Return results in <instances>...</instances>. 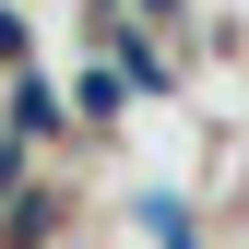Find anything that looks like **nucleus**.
Returning <instances> with one entry per match:
<instances>
[{"label":"nucleus","instance_id":"obj_4","mask_svg":"<svg viewBox=\"0 0 249 249\" xmlns=\"http://www.w3.org/2000/svg\"><path fill=\"white\" fill-rule=\"evenodd\" d=\"M24 202V131H0V213Z\"/></svg>","mask_w":249,"mask_h":249},{"label":"nucleus","instance_id":"obj_5","mask_svg":"<svg viewBox=\"0 0 249 249\" xmlns=\"http://www.w3.org/2000/svg\"><path fill=\"white\" fill-rule=\"evenodd\" d=\"M142 12H166V24H178V0H142Z\"/></svg>","mask_w":249,"mask_h":249},{"label":"nucleus","instance_id":"obj_1","mask_svg":"<svg viewBox=\"0 0 249 249\" xmlns=\"http://www.w3.org/2000/svg\"><path fill=\"white\" fill-rule=\"evenodd\" d=\"M107 48H119V83H131V95H154V83L178 71V59L154 48V36H131V24H119V12H107Z\"/></svg>","mask_w":249,"mask_h":249},{"label":"nucleus","instance_id":"obj_2","mask_svg":"<svg viewBox=\"0 0 249 249\" xmlns=\"http://www.w3.org/2000/svg\"><path fill=\"white\" fill-rule=\"evenodd\" d=\"M142 237H154V249H202V226H190V202H166V190L142 202Z\"/></svg>","mask_w":249,"mask_h":249},{"label":"nucleus","instance_id":"obj_3","mask_svg":"<svg viewBox=\"0 0 249 249\" xmlns=\"http://www.w3.org/2000/svg\"><path fill=\"white\" fill-rule=\"evenodd\" d=\"M59 119H71V107H59V95H48V83H24V95H12V131H24V142H48V131H59Z\"/></svg>","mask_w":249,"mask_h":249}]
</instances>
